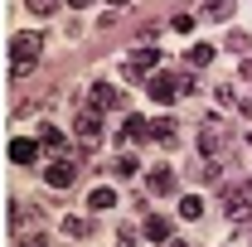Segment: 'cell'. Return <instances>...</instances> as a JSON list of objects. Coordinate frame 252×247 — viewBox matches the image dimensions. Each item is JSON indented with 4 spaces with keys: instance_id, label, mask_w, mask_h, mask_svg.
Listing matches in <instances>:
<instances>
[{
    "instance_id": "cell-1",
    "label": "cell",
    "mask_w": 252,
    "mask_h": 247,
    "mask_svg": "<svg viewBox=\"0 0 252 247\" xmlns=\"http://www.w3.org/2000/svg\"><path fill=\"white\" fill-rule=\"evenodd\" d=\"M44 54V34H15L10 39V78H25Z\"/></svg>"
},
{
    "instance_id": "cell-2",
    "label": "cell",
    "mask_w": 252,
    "mask_h": 247,
    "mask_svg": "<svg viewBox=\"0 0 252 247\" xmlns=\"http://www.w3.org/2000/svg\"><path fill=\"white\" fill-rule=\"evenodd\" d=\"M73 131H78L83 146H102V112H97V107H83V112L73 117Z\"/></svg>"
},
{
    "instance_id": "cell-3",
    "label": "cell",
    "mask_w": 252,
    "mask_h": 247,
    "mask_svg": "<svg viewBox=\"0 0 252 247\" xmlns=\"http://www.w3.org/2000/svg\"><path fill=\"white\" fill-rule=\"evenodd\" d=\"M146 93L156 97V102H175V97H185V78H170V73H156V78H146Z\"/></svg>"
},
{
    "instance_id": "cell-4",
    "label": "cell",
    "mask_w": 252,
    "mask_h": 247,
    "mask_svg": "<svg viewBox=\"0 0 252 247\" xmlns=\"http://www.w3.org/2000/svg\"><path fill=\"white\" fill-rule=\"evenodd\" d=\"M223 214L233 218V223H248L252 218V194L248 189H223Z\"/></svg>"
},
{
    "instance_id": "cell-5",
    "label": "cell",
    "mask_w": 252,
    "mask_h": 247,
    "mask_svg": "<svg viewBox=\"0 0 252 247\" xmlns=\"http://www.w3.org/2000/svg\"><path fill=\"white\" fill-rule=\"evenodd\" d=\"M44 180H49V189H68L73 180H78V165H73L68 155H59V160H49V170H44Z\"/></svg>"
},
{
    "instance_id": "cell-6",
    "label": "cell",
    "mask_w": 252,
    "mask_h": 247,
    "mask_svg": "<svg viewBox=\"0 0 252 247\" xmlns=\"http://www.w3.org/2000/svg\"><path fill=\"white\" fill-rule=\"evenodd\" d=\"M199 151L209 155V160H219V151H223V126H219V117H209V122L199 126Z\"/></svg>"
},
{
    "instance_id": "cell-7",
    "label": "cell",
    "mask_w": 252,
    "mask_h": 247,
    "mask_svg": "<svg viewBox=\"0 0 252 247\" xmlns=\"http://www.w3.org/2000/svg\"><path fill=\"white\" fill-rule=\"evenodd\" d=\"M88 107H97V112H112V107H122V93H117L112 83H93V93H88Z\"/></svg>"
},
{
    "instance_id": "cell-8",
    "label": "cell",
    "mask_w": 252,
    "mask_h": 247,
    "mask_svg": "<svg viewBox=\"0 0 252 247\" xmlns=\"http://www.w3.org/2000/svg\"><path fill=\"white\" fill-rule=\"evenodd\" d=\"M39 151H44V146H39V141H25V136H15V141H10V160H15V165H34Z\"/></svg>"
},
{
    "instance_id": "cell-9",
    "label": "cell",
    "mask_w": 252,
    "mask_h": 247,
    "mask_svg": "<svg viewBox=\"0 0 252 247\" xmlns=\"http://www.w3.org/2000/svg\"><path fill=\"white\" fill-rule=\"evenodd\" d=\"M233 0H204V20H214V25H223V20H233Z\"/></svg>"
},
{
    "instance_id": "cell-10",
    "label": "cell",
    "mask_w": 252,
    "mask_h": 247,
    "mask_svg": "<svg viewBox=\"0 0 252 247\" xmlns=\"http://www.w3.org/2000/svg\"><path fill=\"white\" fill-rule=\"evenodd\" d=\"M39 146L54 151V155H63V151H68V136H63L59 126H44V131H39Z\"/></svg>"
},
{
    "instance_id": "cell-11",
    "label": "cell",
    "mask_w": 252,
    "mask_h": 247,
    "mask_svg": "<svg viewBox=\"0 0 252 247\" xmlns=\"http://www.w3.org/2000/svg\"><path fill=\"white\" fill-rule=\"evenodd\" d=\"M146 238H151V243H170V218L151 214V218H146Z\"/></svg>"
},
{
    "instance_id": "cell-12",
    "label": "cell",
    "mask_w": 252,
    "mask_h": 247,
    "mask_svg": "<svg viewBox=\"0 0 252 247\" xmlns=\"http://www.w3.org/2000/svg\"><path fill=\"white\" fill-rule=\"evenodd\" d=\"M151 136H156V126L146 122V117H131L126 122V141H151Z\"/></svg>"
},
{
    "instance_id": "cell-13",
    "label": "cell",
    "mask_w": 252,
    "mask_h": 247,
    "mask_svg": "<svg viewBox=\"0 0 252 247\" xmlns=\"http://www.w3.org/2000/svg\"><path fill=\"white\" fill-rule=\"evenodd\" d=\"M151 126H156V141H160V146H175V141H180V131H175L170 117H160V122H151Z\"/></svg>"
},
{
    "instance_id": "cell-14",
    "label": "cell",
    "mask_w": 252,
    "mask_h": 247,
    "mask_svg": "<svg viewBox=\"0 0 252 247\" xmlns=\"http://www.w3.org/2000/svg\"><path fill=\"white\" fill-rule=\"evenodd\" d=\"M151 189H156V194H170V189H175V175H170L165 165H156V170H151Z\"/></svg>"
},
{
    "instance_id": "cell-15",
    "label": "cell",
    "mask_w": 252,
    "mask_h": 247,
    "mask_svg": "<svg viewBox=\"0 0 252 247\" xmlns=\"http://www.w3.org/2000/svg\"><path fill=\"white\" fill-rule=\"evenodd\" d=\"M214 63V44H194L189 49V68H209Z\"/></svg>"
},
{
    "instance_id": "cell-16",
    "label": "cell",
    "mask_w": 252,
    "mask_h": 247,
    "mask_svg": "<svg viewBox=\"0 0 252 247\" xmlns=\"http://www.w3.org/2000/svg\"><path fill=\"white\" fill-rule=\"evenodd\" d=\"M88 204H93V214H107V209L117 204V189H93V199H88Z\"/></svg>"
},
{
    "instance_id": "cell-17",
    "label": "cell",
    "mask_w": 252,
    "mask_h": 247,
    "mask_svg": "<svg viewBox=\"0 0 252 247\" xmlns=\"http://www.w3.org/2000/svg\"><path fill=\"white\" fill-rule=\"evenodd\" d=\"M199 214H204V204H199L194 194H185V199H180V218H189V223H194Z\"/></svg>"
},
{
    "instance_id": "cell-18",
    "label": "cell",
    "mask_w": 252,
    "mask_h": 247,
    "mask_svg": "<svg viewBox=\"0 0 252 247\" xmlns=\"http://www.w3.org/2000/svg\"><path fill=\"white\" fill-rule=\"evenodd\" d=\"M63 233L68 238H88V218H63Z\"/></svg>"
},
{
    "instance_id": "cell-19",
    "label": "cell",
    "mask_w": 252,
    "mask_h": 247,
    "mask_svg": "<svg viewBox=\"0 0 252 247\" xmlns=\"http://www.w3.org/2000/svg\"><path fill=\"white\" fill-rule=\"evenodd\" d=\"M136 170H141V165H136V155H122V160H117V175H122V180H131Z\"/></svg>"
},
{
    "instance_id": "cell-20",
    "label": "cell",
    "mask_w": 252,
    "mask_h": 247,
    "mask_svg": "<svg viewBox=\"0 0 252 247\" xmlns=\"http://www.w3.org/2000/svg\"><path fill=\"white\" fill-rule=\"evenodd\" d=\"M25 5H30L34 15H54V10H59V0H25Z\"/></svg>"
},
{
    "instance_id": "cell-21",
    "label": "cell",
    "mask_w": 252,
    "mask_h": 247,
    "mask_svg": "<svg viewBox=\"0 0 252 247\" xmlns=\"http://www.w3.org/2000/svg\"><path fill=\"white\" fill-rule=\"evenodd\" d=\"M170 25H175V30H180V34H189V30H194V15H175Z\"/></svg>"
},
{
    "instance_id": "cell-22",
    "label": "cell",
    "mask_w": 252,
    "mask_h": 247,
    "mask_svg": "<svg viewBox=\"0 0 252 247\" xmlns=\"http://www.w3.org/2000/svg\"><path fill=\"white\" fill-rule=\"evenodd\" d=\"M68 5H73V10H83V5H93V0H68Z\"/></svg>"
},
{
    "instance_id": "cell-23",
    "label": "cell",
    "mask_w": 252,
    "mask_h": 247,
    "mask_svg": "<svg viewBox=\"0 0 252 247\" xmlns=\"http://www.w3.org/2000/svg\"><path fill=\"white\" fill-rule=\"evenodd\" d=\"M34 247H49V243H34Z\"/></svg>"
}]
</instances>
